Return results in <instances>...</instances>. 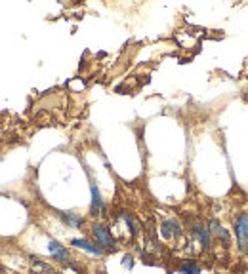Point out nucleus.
<instances>
[{
  "label": "nucleus",
  "mask_w": 248,
  "mask_h": 274,
  "mask_svg": "<svg viewBox=\"0 0 248 274\" xmlns=\"http://www.w3.org/2000/svg\"><path fill=\"white\" fill-rule=\"evenodd\" d=\"M206 225H208V230H210L212 242H218L220 246H224L227 250V248L231 246V234H229V230H227L218 219H210Z\"/></svg>",
  "instance_id": "nucleus-5"
},
{
  "label": "nucleus",
  "mask_w": 248,
  "mask_h": 274,
  "mask_svg": "<svg viewBox=\"0 0 248 274\" xmlns=\"http://www.w3.org/2000/svg\"><path fill=\"white\" fill-rule=\"evenodd\" d=\"M33 274H38V273H33Z\"/></svg>",
  "instance_id": "nucleus-13"
},
{
  "label": "nucleus",
  "mask_w": 248,
  "mask_h": 274,
  "mask_svg": "<svg viewBox=\"0 0 248 274\" xmlns=\"http://www.w3.org/2000/svg\"><path fill=\"white\" fill-rule=\"evenodd\" d=\"M178 271H180L181 274H201L203 273L201 265H199L197 261H193V259H187V261L181 265Z\"/></svg>",
  "instance_id": "nucleus-10"
},
{
  "label": "nucleus",
  "mask_w": 248,
  "mask_h": 274,
  "mask_svg": "<svg viewBox=\"0 0 248 274\" xmlns=\"http://www.w3.org/2000/svg\"><path fill=\"white\" fill-rule=\"evenodd\" d=\"M235 246L239 253H248V211H241L233 221Z\"/></svg>",
  "instance_id": "nucleus-1"
},
{
  "label": "nucleus",
  "mask_w": 248,
  "mask_h": 274,
  "mask_svg": "<svg viewBox=\"0 0 248 274\" xmlns=\"http://www.w3.org/2000/svg\"><path fill=\"white\" fill-rule=\"evenodd\" d=\"M69 244H71L73 248H78V250L86 251V253H90V255H95V257H103V255H105V250H103L101 246H97L95 242H90V240H86V238H71Z\"/></svg>",
  "instance_id": "nucleus-6"
},
{
  "label": "nucleus",
  "mask_w": 248,
  "mask_h": 274,
  "mask_svg": "<svg viewBox=\"0 0 248 274\" xmlns=\"http://www.w3.org/2000/svg\"><path fill=\"white\" fill-rule=\"evenodd\" d=\"M48 250H50V255H52L54 261H57L61 265H69L71 263V251L65 246H61L57 240H50Z\"/></svg>",
  "instance_id": "nucleus-7"
},
{
  "label": "nucleus",
  "mask_w": 248,
  "mask_h": 274,
  "mask_svg": "<svg viewBox=\"0 0 248 274\" xmlns=\"http://www.w3.org/2000/svg\"><path fill=\"white\" fill-rule=\"evenodd\" d=\"M90 190H92V204H90L92 217L105 215V204H103V200H101V194H99L97 185H95L94 181H92V185H90Z\"/></svg>",
  "instance_id": "nucleus-8"
},
{
  "label": "nucleus",
  "mask_w": 248,
  "mask_h": 274,
  "mask_svg": "<svg viewBox=\"0 0 248 274\" xmlns=\"http://www.w3.org/2000/svg\"><path fill=\"white\" fill-rule=\"evenodd\" d=\"M59 219L71 228H82L84 225V217L75 211H59Z\"/></svg>",
  "instance_id": "nucleus-9"
},
{
  "label": "nucleus",
  "mask_w": 248,
  "mask_h": 274,
  "mask_svg": "<svg viewBox=\"0 0 248 274\" xmlns=\"http://www.w3.org/2000/svg\"><path fill=\"white\" fill-rule=\"evenodd\" d=\"M187 230H189L193 242H197L203 250H210V246H212V236H210V230H208V225H206V223H203V221L197 219V217H193V219L187 221Z\"/></svg>",
  "instance_id": "nucleus-2"
},
{
  "label": "nucleus",
  "mask_w": 248,
  "mask_h": 274,
  "mask_svg": "<svg viewBox=\"0 0 248 274\" xmlns=\"http://www.w3.org/2000/svg\"><path fill=\"white\" fill-rule=\"evenodd\" d=\"M92 238L97 246H101L103 250H114L116 248V240H114L111 228L103 227L101 223H94L92 225Z\"/></svg>",
  "instance_id": "nucleus-3"
},
{
  "label": "nucleus",
  "mask_w": 248,
  "mask_h": 274,
  "mask_svg": "<svg viewBox=\"0 0 248 274\" xmlns=\"http://www.w3.org/2000/svg\"><path fill=\"white\" fill-rule=\"evenodd\" d=\"M158 230H160V236L164 240H180L181 236H183V227H181V223L176 217L162 219Z\"/></svg>",
  "instance_id": "nucleus-4"
},
{
  "label": "nucleus",
  "mask_w": 248,
  "mask_h": 274,
  "mask_svg": "<svg viewBox=\"0 0 248 274\" xmlns=\"http://www.w3.org/2000/svg\"><path fill=\"white\" fill-rule=\"evenodd\" d=\"M0 274H6V269H4L2 265H0Z\"/></svg>",
  "instance_id": "nucleus-12"
},
{
  "label": "nucleus",
  "mask_w": 248,
  "mask_h": 274,
  "mask_svg": "<svg viewBox=\"0 0 248 274\" xmlns=\"http://www.w3.org/2000/svg\"><path fill=\"white\" fill-rule=\"evenodd\" d=\"M122 267L130 271V269L134 267V255H130V253H128V255H124V259H122Z\"/></svg>",
  "instance_id": "nucleus-11"
}]
</instances>
